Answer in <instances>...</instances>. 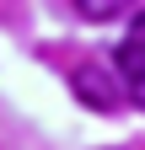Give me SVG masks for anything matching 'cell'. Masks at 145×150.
I'll list each match as a JSON object with an SVG mask.
<instances>
[{
  "label": "cell",
  "mask_w": 145,
  "mask_h": 150,
  "mask_svg": "<svg viewBox=\"0 0 145 150\" xmlns=\"http://www.w3.org/2000/svg\"><path fill=\"white\" fill-rule=\"evenodd\" d=\"M129 6H134V0H75V11L86 16V22H107V16H118Z\"/></svg>",
  "instance_id": "3"
},
{
  "label": "cell",
  "mask_w": 145,
  "mask_h": 150,
  "mask_svg": "<svg viewBox=\"0 0 145 150\" xmlns=\"http://www.w3.org/2000/svg\"><path fill=\"white\" fill-rule=\"evenodd\" d=\"M134 70H145V11L129 22V32L118 43V81H129Z\"/></svg>",
  "instance_id": "2"
},
{
  "label": "cell",
  "mask_w": 145,
  "mask_h": 150,
  "mask_svg": "<svg viewBox=\"0 0 145 150\" xmlns=\"http://www.w3.org/2000/svg\"><path fill=\"white\" fill-rule=\"evenodd\" d=\"M124 91H129V97H134V102L145 107V70H134V75H129V81H124Z\"/></svg>",
  "instance_id": "4"
},
{
  "label": "cell",
  "mask_w": 145,
  "mask_h": 150,
  "mask_svg": "<svg viewBox=\"0 0 145 150\" xmlns=\"http://www.w3.org/2000/svg\"><path fill=\"white\" fill-rule=\"evenodd\" d=\"M70 91H75L86 107H97V112H113L124 97H129L124 81H118V70H107V64H81L70 75Z\"/></svg>",
  "instance_id": "1"
}]
</instances>
